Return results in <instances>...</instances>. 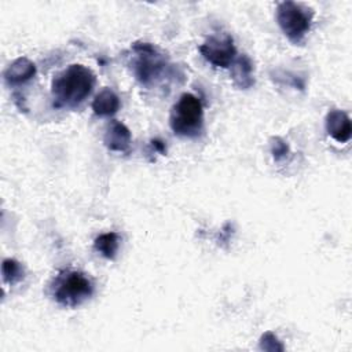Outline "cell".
I'll list each match as a JSON object with an SVG mask.
<instances>
[{"mask_svg": "<svg viewBox=\"0 0 352 352\" xmlns=\"http://www.w3.org/2000/svg\"><path fill=\"white\" fill-rule=\"evenodd\" d=\"M314 12L294 1H282L276 7V21L285 36L300 44L309 32Z\"/></svg>", "mask_w": 352, "mask_h": 352, "instance_id": "277c9868", "label": "cell"}, {"mask_svg": "<svg viewBox=\"0 0 352 352\" xmlns=\"http://www.w3.org/2000/svg\"><path fill=\"white\" fill-rule=\"evenodd\" d=\"M232 80L239 88H243V89L254 84L253 63L249 56L242 55L235 60L232 66Z\"/></svg>", "mask_w": 352, "mask_h": 352, "instance_id": "8fae6325", "label": "cell"}, {"mask_svg": "<svg viewBox=\"0 0 352 352\" xmlns=\"http://www.w3.org/2000/svg\"><path fill=\"white\" fill-rule=\"evenodd\" d=\"M120 109V98L110 88L102 89L92 102V110L95 114L107 117L114 114Z\"/></svg>", "mask_w": 352, "mask_h": 352, "instance_id": "30bf717a", "label": "cell"}, {"mask_svg": "<svg viewBox=\"0 0 352 352\" xmlns=\"http://www.w3.org/2000/svg\"><path fill=\"white\" fill-rule=\"evenodd\" d=\"M91 280L78 271L60 272L52 285V296L63 307H78L92 296Z\"/></svg>", "mask_w": 352, "mask_h": 352, "instance_id": "3957f363", "label": "cell"}, {"mask_svg": "<svg viewBox=\"0 0 352 352\" xmlns=\"http://www.w3.org/2000/svg\"><path fill=\"white\" fill-rule=\"evenodd\" d=\"M1 272H3V279L4 282L14 285L19 282L23 278V268L22 265L12 258H6L1 265Z\"/></svg>", "mask_w": 352, "mask_h": 352, "instance_id": "4fadbf2b", "label": "cell"}, {"mask_svg": "<svg viewBox=\"0 0 352 352\" xmlns=\"http://www.w3.org/2000/svg\"><path fill=\"white\" fill-rule=\"evenodd\" d=\"M95 85L94 73L82 65H70L52 81L54 106L76 107L85 100Z\"/></svg>", "mask_w": 352, "mask_h": 352, "instance_id": "6da1fadb", "label": "cell"}, {"mask_svg": "<svg viewBox=\"0 0 352 352\" xmlns=\"http://www.w3.org/2000/svg\"><path fill=\"white\" fill-rule=\"evenodd\" d=\"M118 245H120V238L116 232H106L99 235L95 242H94V248L96 252H99L103 257L113 260L117 254L118 250Z\"/></svg>", "mask_w": 352, "mask_h": 352, "instance_id": "7c38bea8", "label": "cell"}, {"mask_svg": "<svg viewBox=\"0 0 352 352\" xmlns=\"http://www.w3.org/2000/svg\"><path fill=\"white\" fill-rule=\"evenodd\" d=\"M271 153L274 155V158L276 161L282 160V158H286L287 154H289V146L285 140H282L280 138H275L274 142L271 143Z\"/></svg>", "mask_w": 352, "mask_h": 352, "instance_id": "5bb4252c", "label": "cell"}, {"mask_svg": "<svg viewBox=\"0 0 352 352\" xmlns=\"http://www.w3.org/2000/svg\"><path fill=\"white\" fill-rule=\"evenodd\" d=\"M36 74V66L28 58L15 59L4 72V78L8 84L16 85L30 80Z\"/></svg>", "mask_w": 352, "mask_h": 352, "instance_id": "9c48e42d", "label": "cell"}, {"mask_svg": "<svg viewBox=\"0 0 352 352\" xmlns=\"http://www.w3.org/2000/svg\"><path fill=\"white\" fill-rule=\"evenodd\" d=\"M169 124L179 136H198L204 126V110L199 99L191 94H183L172 107Z\"/></svg>", "mask_w": 352, "mask_h": 352, "instance_id": "7a4b0ae2", "label": "cell"}, {"mask_svg": "<svg viewBox=\"0 0 352 352\" xmlns=\"http://www.w3.org/2000/svg\"><path fill=\"white\" fill-rule=\"evenodd\" d=\"M132 51L133 73L142 84L148 85L154 78L161 74L165 67V60L148 43H135Z\"/></svg>", "mask_w": 352, "mask_h": 352, "instance_id": "5b68a950", "label": "cell"}, {"mask_svg": "<svg viewBox=\"0 0 352 352\" xmlns=\"http://www.w3.org/2000/svg\"><path fill=\"white\" fill-rule=\"evenodd\" d=\"M202 56L217 67H230L236 55V50L232 37L227 33L214 34L206 38V41L199 47Z\"/></svg>", "mask_w": 352, "mask_h": 352, "instance_id": "8992f818", "label": "cell"}, {"mask_svg": "<svg viewBox=\"0 0 352 352\" xmlns=\"http://www.w3.org/2000/svg\"><path fill=\"white\" fill-rule=\"evenodd\" d=\"M260 348L265 349V351H282L283 349V346L279 344L278 338L272 333H265L261 337Z\"/></svg>", "mask_w": 352, "mask_h": 352, "instance_id": "9a60e30c", "label": "cell"}, {"mask_svg": "<svg viewBox=\"0 0 352 352\" xmlns=\"http://www.w3.org/2000/svg\"><path fill=\"white\" fill-rule=\"evenodd\" d=\"M132 135L126 125L122 122L113 120L106 129L104 133V144L109 150L117 153H128L131 148Z\"/></svg>", "mask_w": 352, "mask_h": 352, "instance_id": "ba28073f", "label": "cell"}, {"mask_svg": "<svg viewBox=\"0 0 352 352\" xmlns=\"http://www.w3.org/2000/svg\"><path fill=\"white\" fill-rule=\"evenodd\" d=\"M324 125L329 136H331L336 142L338 143L349 142L352 135V126H351L349 116L345 111L337 110V109L330 110L326 116Z\"/></svg>", "mask_w": 352, "mask_h": 352, "instance_id": "52a82bcc", "label": "cell"}]
</instances>
